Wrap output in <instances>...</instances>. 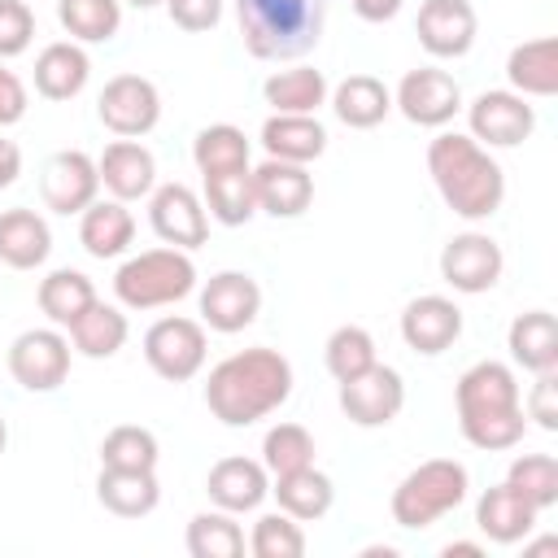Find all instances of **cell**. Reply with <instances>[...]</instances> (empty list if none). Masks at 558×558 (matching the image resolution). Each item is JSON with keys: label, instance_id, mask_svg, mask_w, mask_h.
Segmentation results:
<instances>
[{"label": "cell", "instance_id": "cell-39", "mask_svg": "<svg viewBox=\"0 0 558 558\" xmlns=\"http://www.w3.org/2000/svg\"><path fill=\"white\" fill-rule=\"evenodd\" d=\"M323 362H327V375H331L336 384L357 379L362 371H371V366L379 362V353H375V336H371L366 327H357V323H344V327H336V331L327 336V344H323Z\"/></svg>", "mask_w": 558, "mask_h": 558}, {"label": "cell", "instance_id": "cell-16", "mask_svg": "<svg viewBox=\"0 0 558 558\" xmlns=\"http://www.w3.org/2000/svg\"><path fill=\"white\" fill-rule=\"evenodd\" d=\"M414 35L427 57L453 61V57L471 52V44L480 35V17H475L471 0H423L418 17H414Z\"/></svg>", "mask_w": 558, "mask_h": 558}, {"label": "cell", "instance_id": "cell-49", "mask_svg": "<svg viewBox=\"0 0 558 558\" xmlns=\"http://www.w3.org/2000/svg\"><path fill=\"white\" fill-rule=\"evenodd\" d=\"M349 4H353V13H357L362 22H375V26H379V22H392L405 0H349Z\"/></svg>", "mask_w": 558, "mask_h": 558}, {"label": "cell", "instance_id": "cell-37", "mask_svg": "<svg viewBox=\"0 0 558 558\" xmlns=\"http://www.w3.org/2000/svg\"><path fill=\"white\" fill-rule=\"evenodd\" d=\"M57 22L74 44H109L122 26V0H57Z\"/></svg>", "mask_w": 558, "mask_h": 558}, {"label": "cell", "instance_id": "cell-11", "mask_svg": "<svg viewBox=\"0 0 558 558\" xmlns=\"http://www.w3.org/2000/svg\"><path fill=\"white\" fill-rule=\"evenodd\" d=\"M501 270H506V253L488 231H462L440 248V279L462 296H480L497 288Z\"/></svg>", "mask_w": 558, "mask_h": 558}, {"label": "cell", "instance_id": "cell-51", "mask_svg": "<svg viewBox=\"0 0 558 558\" xmlns=\"http://www.w3.org/2000/svg\"><path fill=\"white\" fill-rule=\"evenodd\" d=\"M440 558H484V545L480 541H449V545H440Z\"/></svg>", "mask_w": 558, "mask_h": 558}, {"label": "cell", "instance_id": "cell-38", "mask_svg": "<svg viewBox=\"0 0 558 558\" xmlns=\"http://www.w3.org/2000/svg\"><path fill=\"white\" fill-rule=\"evenodd\" d=\"M244 527L235 523L231 510H201L187 523V554L192 558H240L244 554Z\"/></svg>", "mask_w": 558, "mask_h": 558}, {"label": "cell", "instance_id": "cell-54", "mask_svg": "<svg viewBox=\"0 0 558 558\" xmlns=\"http://www.w3.org/2000/svg\"><path fill=\"white\" fill-rule=\"evenodd\" d=\"M122 4H131V9H157V4H166V0H122Z\"/></svg>", "mask_w": 558, "mask_h": 558}, {"label": "cell", "instance_id": "cell-29", "mask_svg": "<svg viewBox=\"0 0 558 558\" xmlns=\"http://www.w3.org/2000/svg\"><path fill=\"white\" fill-rule=\"evenodd\" d=\"M327 105L349 131H371L392 113V92L375 74H349L344 83H336Z\"/></svg>", "mask_w": 558, "mask_h": 558}, {"label": "cell", "instance_id": "cell-14", "mask_svg": "<svg viewBox=\"0 0 558 558\" xmlns=\"http://www.w3.org/2000/svg\"><path fill=\"white\" fill-rule=\"evenodd\" d=\"M401 405H405V379L384 362L340 384V410L353 427H388L401 414Z\"/></svg>", "mask_w": 558, "mask_h": 558}, {"label": "cell", "instance_id": "cell-53", "mask_svg": "<svg viewBox=\"0 0 558 558\" xmlns=\"http://www.w3.org/2000/svg\"><path fill=\"white\" fill-rule=\"evenodd\" d=\"M549 549H558V541H554V536H545V541H536V545H527V554H549Z\"/></svg>", "mask_w": 558, "mask_h": 558}, {"label": "cell", "instance_id": "cell-32", "mask_svg": "<svg viewBox=\"0 0 558 558\" xmlns=\"http://www.w3.org/2000/svg\"><path fill=\"white\" fill-rule=\"evenodd\" d=\"M270 493H275L279 510L292 514L296 523L323 519V514L331 510V501H336V484H331V475L318 471V466H301V471H292V475H275V480H270Z\"/></svg>", "mask_w": 558, "mask_h": 558}, {"label": "cell", "instance_id": "cell-40", "mask_svg": "<svg viewBox=\"0 0 558 558\" xmlns=\"http://www.w3.org/2000/svg\"><path fill=\"white\" fill-rule=\"evenodd\" d=\"M458 427H462V440L484 449V453H497V449H514L527 432V418H523V405L514 410H484V414H458Z\"/></svg>", "mask_w": 558, "mask_h": 558}, {"label": "cell", "instance_id": "cell-2", "mask_svg": "<svg viewBox=\"0 0 558 558\" xmlns=\"http://www.w3.org/2000/svg\"><path fill=\"white\" fill-rule=\"evenodd\" d=\"M427 174H432L440 201L466 222L493 218L506 201V174H501L497 157L484 144H475L471 135L440 131L427 144Z\"/></svg>", "mask_w": 558, "mask_h": 558}, {"label": "cell", "instance_id": "cell-44", "mask_svg": "<svg viewBox=\"0 0 558 558\" xmlns=\"http://www.w3.org/2000/svg\"><path fill=\"white\" fill-rule=\"evenodd\" d=\"M248 554L253 558H301L305 554V532L292 514L283 510H270V514H257L253 532H248Z\"/></svg>", "mask_w": 558, "mask_h": 558}, {"label": "cell", "instance_id": "cell-10", "mask_svg": "<svg viewBox=\"0 0 558 558\" xmlns=\"http://www.w3.org/2000/svg\"><path fill=\"white\" fill-rule=\"evenodd\" d=\"M148 227L161 244L183 248V253H192L209 240L205 201L187 183H161V187L148 192Z\"/></svg>", "mask_w": 558, "mask_h": 558}, {"label": "cell", "instance_id": "cell-30", "mask_svg": "<svg viewBox=\"0 0 558 558\" xmlns=\"http://www.w3.org/2000/svg\"><path fill=\"white\" fill-rule=\"evenodd\" d=\"M506 349L510 362L541 375V371H558V323L549 310H527L510 323L506 331Z\"/></svg>", "mask_w": 558, "mask_h": 558}, {"label": "cell", "instance_id": "cell-28", "mask_svg": "<svg viewBox=\"0 0 558 558\" xmlns=\"http://www.w3.org/2000/svg\"><path fill=\"white\" fill-rule=\"evenodd\" d=\"M506 78H510V92L519 96H554L558 92V39L554 35H541V39H523L510 48L506 57Z\"/></svg>", "mask_w": 558, "mask_h": 558}, {"label": "cell", "instance_id": "cell-8", "mask_svg": "<svg viewBox=\"0 0 558 558\" xmlns=\"http://www.w3.org/2000/svg\"><path fill=\"white\" fill-rule=\"evenodd\" d=\"M96 118L118 140H140L161 122V92L144 74H113L96 100Z\"/></svg>", "mask_w": 558, "mask_h": 558}, {"label": "cell", "instance_id": "cell-36", "mask_svg": "<svg viewBox=\"0 0 558 558\" xmlns=\"http://www.w3.org/2000/svg\"><path fill=\"white\" fill-rule=\"evenodd\" d=\"M205 214L222 227H244L257 214V196H253V166L248 170H231V174H205Z\"/></svg>", "mask_w": 558, "mask_h": 558}, {"label": "cell", "instance_id": "cell-46", "mask_svg": "<svg viewBox=\"0 0 558 558\" xmlns=\"http://www.w3.org/2000/svg\"><path fill=\"white\" fill-rule=\"evenodd\" d=\"M523 418H532L541 432H558V371H541L527 401H523Z\"/></svg>", "mask_w": 558, "mask_h": 558}, {"label": "cell", "instance_id": "cell-21", "mask_svg": "<svg viewBox=\"0 0 558 558\" xmlns=\"http://www.w3.org/2000/svg\"><path fill=\"white\" fill-rule=\"evenodd\" d=\"M453 405L458 414H484V410H514L523 405L519 397V375L506 366V362H475L458 375V388H453Z\"/></svg>", "mask_w": 558, "mask_h": 558}, {"label": "cell", "instance_id": "cell-23", "mask_svg": "<svg viewBox=\"0 0 558 558\" xmlns=\"http://www.w3.org/2000/svg\"><path fill=\"white\" fill-rule=\"evenodd\" d=\"M262 148L266 157H279V161H296V166H310L327 153V126L314 118V113H270L262 122Z\"/></svg>", "mask_w": 558, "mask_h": 558}, {"label": "cell", "instance_id": "cell-50", "mask_svg": "<svg viewBox=\"0 0 558 558\" xmlns=\"http://www.w3.org/2000/svg\"><path fill=\"white\" fill-rule=\"evenodd\" d=\"M22 174V148L0 135V187H13Z\"/></svg>", "mask_w": 558, "mask_h": 558}, {"label": "cell", "instance_id": "cell-5", "mask_svg": "<svg viewBox=\"0 0 558 558\" xmlns=\"http://www.w3.org/2000/svg\"><path fill=\"white\" fill-rule=\"evenodd\" d=\"M471 493V475L462 462L453 458H427L418 462L397 488H392V523L405 527V532H423L432 527L436 519H445L449 510H458Z\"/></svg>", "mask_w": 558, "mask_h": 558}, {"label": "cell", "instance_id": "cell-20", "mask_svg": "<svg viewBox=\"0 0 558 558\" xmlns=\"http://www.w3.org/2000/svg\"><path fill=\"white\" fill-rule=\"evenodd\" d=\"M205 493L218 510H231V514H248L257 510L266 497H270V471L257 462V458H218L205 475Z\"/></svg>", "mask_w": 558, "mask_h": 558}, {"label": "cell", "instance_id": "cell-31", "mask_svg": "<svg viewBox=\"0 0 558 558\" xmlns=\"http://www.w3.org/2000/svg\"><path fill=\"white\" fill-rule=\"evenodd\" d=\"M70 331V344H74V353H83V357H113L122 344H126V336H131V323H126V314H122V305H105L100 296L65 327Z\"/></svg>", "mask_w": 558, "mask_h": 558}, {"label": "cell", "instance_id": "cell-1", "mask_svg": "<svg viewBox=\"0 0 558 558\" xmlns=\"http://www.w3.org/2000/svg\"><path fill=\"white\" fill-rule=\"evenodd\" d=\"M288 397L292 362L270 344H253L222 357L205 379V405L222 427H253L257 418L275 414Z\"/></svg>", "mask_w": 558, "mask_h": 558}, {"label": "cell", "instance_id": "cell-43", "mask_svg": "<svg viewBox=\"0 0 558 558\" xmlns=\"http://www.w3.org/2000/svg\"><path fill=\"white\" fill-rule=\"evenodd\" d=\"M506 484L519 497H527L536 510L558 506V462H554V453H519L506 471Z\"/></svg>", "mask_w": 558, "mask_h": 558}, {"label": "cell", "instance_id": "cell-55", "mask_svg": "<svg viewBox=\"0 0 558 558\" xmlns=\"http://www.w3.org/2000/svg\"><path fill=\"white\" fill-rule=\"evenodd\" d=\"M4 449H9V423L0 418V458H4Z\"/></svg>", "mask_w": 558, "mask_h": 558}, {"label": "cell", "instance_id": "cell-47", "mask_svg": "<svg viewBox=\"0 0 558 558\" xmlns=\"http://www.w3.org/2000/svg\"><path fill=\"white\" fill-rule=\"evenodd\" d=\"M166 13L179 31H214L222 22V0H166Z\"/></svg>", "mask_w": 558, "mask_h": 558}, {"label": "cell", "instance_id": "cell-26", "mask_svg": "<svg viewBox=\"0 0 558 558\" xmlns=\"http://www.w3.org/2000/svg\"><path fill=\"white\" fill-rule=\"evenodd\" d=\"M92 78V57L74 39H57L35 57V92L44 100H74Z\"/></svg>", "mask_w": 558, "mask_h": 558}, {"label": "cell", "instance_id": "cell-48", "mask_svg": "<svg viewBox=\"0 0 558 558\" xmlns=\"http://www.w3.org/2000/svg\"><path fill=\"white\" fill-rule=\"evenodd\" d=\"M26 105H31L26 83L0 61V131L13 126V122H22V118H26Z\"/></svg>", "mask_w": 558, "mask_h": 558}, {"label": "cell", "instance_id": "cell-18", "mask_svg": "<svg viewBox=\"0 0 558 558\" xmlns=\"http://www.w3.org/2000/svg\"><path fill=\"white\" fill-rule=\"evenodd\" d=\"M253 196H257V214L301 218L314 205V174L296 161L266 157L262 166H253Z\"/></svg>", "mask_w": 558, "mask_h": 558}, {"label": "cell", "instance_id": "cell-15", "mask_svg": "<svg viewBox=\"0 0 558 558\" xmlns=\"http://www.w3.org/2000/svg\"><path fill=\"white\" fill-rule=\"evenodd\" d=\"M39 196L52 214H83L96 196H100V174H96V157H87L83 148H61L44 161L39 170Z\"/></svg>", "mask_w": 558, "mask_h": 558}, {"label": "cell", "instance_id": "cell-13", "mask_svg": "<svg viewBox=\"0 0 558 558\" xmlns=\"http://www.w3.org/2000/svg\"><path fill=\"white\" fill-rule=\"evenodd\" d=\"M262 314V288L244 270H218L201 288V323L218 336H235L253 327Z\"/></svg>", "mask_w": 558, "mask_h": 558}, {"label": "cell", "instance_id": "cell-9", "mask_svg": "<svg viewBox=\"0 0 558 558\" xmlns=\"http://www.w3.org/2000/svg\"><path fill=\"white\" fill-rule=\"evenodd\" d=\"M466 126L471 140L484 148H519L536 131V109L527 105V96L510 87H493L466 105Z\"/></svg>", "mask_w": 558, "mask_h": 558}, {"label": "cell", "instance_id": "cell-33", "mask_svg": "<svg viewBox=\"0 0 558 558\" xmlns=\"http://www.w3.org/2000/svg\"><path fill=\"white\" fill-rule=\"evenodd\" d=\"M262 96L275 113H318L331 96L327 74L314 65H296V70H275L262 83Z\"/></svg>", "mask_w": 558, "mask_h": 558}, {"label": "cell", "instance_id": "cell-34", "mask_svg": "<svg viewBox=\"0 0 558 558\" xmlns=\"http://www.w3.org/2000/svg\"><path fill=\"white\" fill-rule=\"evenodd\" d=\"M35 301H39V310H44V318H48L52 327H70V323L96 301V283H92L83 270L61 266V270H48V275L39 279Z\"/></svg>", "mask_w": 558, "mask_h": 558}, {"label": "cell", "instance_id": "cell-12", "mask_svg": "<svg viewBox=\"0 0 558 558\" xmlns=\"http://www.w3.org/2000/svg\"><path fill=\"white\" fill-rule=\"evenodd\" d=\"M392 109H401L405 122L414 126H445L453 122V113L462 109V87L453 83L449 70H436V65H418V70H405L397 92H392Z\"/></svg>", "mask_w": 558, "mask_h": 558}, {"label": "cell", "instance_id": "cell-4", "mask_svg": "<svg viewBox=\"0 0 558 558\" xmlns=\"http://www.w3.org/2000/svg\"><path fill=\"white\" fill-rule=\"evenodd\" d=\"M196 292V262L183 248H144L113 270V296L122 310H161Z\"/></svg>", "mask_w": 558, "mask_h": 558}, {"label": "cell", "instance_id": "cell-17", "mask_svg": "<svg viewBox=\"0 0 558 558\" xmlns=\"http://www.w3.org/2000/svg\"><path fill=\"white\" fill-rule=\"evenodd\" d=\"M458 336H462V310H458V301H449L440 292L414 296L401 310V340L418 357H440L445 349L458 344Z\"/></svg>", "mask_w": 558, "mask_h": 558}, {"label": "cell", "instance_id": "cell-6", "mask_svg": "<svg viewBox=\"0 0 558 558\" xmlns=\"http://www.w3.org/2000/svg\"><path fill=\"white\" fill-rule=\"evenodd\" d=\"M205 353H209V340H205V323H196V318L166 314L144 331V362L166 384L196 379L205 366Z\"/></svg>", "mask_w": 558, "mask_h": 558}, {"label": "cell", "instance_id": "cell-7", "mask_svg": "<svg viewBox=\"0 0 558 558\" xmlns=\"http://www.w3.org/2000/svg\"><path fill=\"white\" fill-rule=\"evenodd\" d=\"M70 336L61 327H31L9 344V375L26 392H57L70 375Z\"/></svg>", "mask_w": 558, "mask_h": 558}, {"label": "cell", "instance_id": "cell-27", "mask_svg": "<svg viewBox=\"0 0 558 558\" xmlns=\"http://www.w3.org/2000/svg\"><path fill=\"white\" fill-rule=\"evenodd\" d=\"M96 501L118 514V519H144L161 501L157 471H122V466H100L96 475Z\"/></svg>", "mask_w": 558, "mask_h": 558}, {"label": "cell", "instance_id": "cell-22", "mask_svg": "<svg viewBox=\"0 0 558 558\" xmlns=\"http://www.w3.org/2000/svg\"><path fill=\"white\" fill-rule=\"evenodd\" d=\"M536 514H541V510H536L527 497H519L506 480L493 484V488H484L480 501H475V527H480L493 545H519V541H527L532 527H536Z\"/></svg>", "mask_w": 558, "mask_h": 558}, {"label": "cell", "instance_id": "cell-45", "mask_svg": "<svg viewBox=\"0 0 558 558\" xmlns=\"http://www.w3.org/2000/svg\"><path fill=\"white\" fill-rule=\"evenodd\" d=\"M35 39V13L26 0H0V61H13Z\"/></svg>", "mask_w": 558, "mask_h": 558}, {"label": "cell", "instance_id": "cell-24", "mask_svg": "<svg viewBox=\"0 0 558 558\" xmlns=\"http://www.w3.org/2000/svg\"><path fill=\"white\" fill-rule=\"evenodd\" d=\"M78 244L87 257L96 262H109V257H122L131 244H135V218L122 201H92L83 214H78Z\"/></svg>", "mask_w": 558, "mask_h": 558}, {"label": "cell", "instance_id": "cell-52", "mask_svg": "<svg viewBox=\"0 0 558 558\" xmlns=\"http://www.w3.org/2000/svg\"><path fill=\"white\" fill-rule=\"evenodd\" d=\"M362 558H397V545H366Z\"/></svg>", "mask_w": 558, "mask_h": 558}, {"label": "cell", "instance_id": "cell-3", "mask_svg": "<svg viewBox=\"0 0 558 558\" xmlns=\"http://www.w3.org/2000/svg\"><path fill=\"white\" fill-rule=\"evenodd\" d=\"M240 39L257 61H301L318 48L327 0H235Z\"/></svg>", "mask_w": 558, "mask_h": 558}, {"label": "cell", "instance_id": "cell-35", "mask_svg": "<svg viewBox=\"0 0 558 558\" xmlns=\"http://www.w3.org/2000/svg\"><path fill=\"white\" fill-rule=\"evenodd\" d=\"M192 161L205 174H231V170H248V135L231 122H214L201 126L192 140Z\"/></svg>", "mask_w": 558, "mask_h": 558}, {"label": "cell", "instance_id": "cell-41", "mask_svg": "<svg viewBox=\"0 0 558 558\" xmlns=\"http://www.w3.org/2000/svg\"><path fill=\"white\" fill-rule=\"evenodd\" d=\"M161 445L148 427L122 423L100 440V466H122V471H157Z\"/></svg>", "mask_w": 558, "mask_h": 558}, {"label": "cell", "instance_id": "cell-19", "mask_svg": "<svg viewBox=\"0 0 558 558\" xmlns=\"http://www.w3.org/2000/svg\"><path fill=\"white\" fill-rule=\"evenodd\" d=\"M96 174H100V187L113 201H122V205L144 201L157 187V161H153V153L140 140H113V144H105V153L96 157Z\"/></svg>", "mask_w": 558, "mask_h": 558}, {"label": "cell", "instance_id": "cell-42", "mask_svg": "<svg viewBox=\"0 0 558 558\" xmlns=\"http://www.w3.org/2000/svg\"><path fill=\"white\" fill-rule=\"evenodd\" d=\"M262 466L275 475H292L301 466H314V436L301 423H275L262 436Z\"/></svg>", "mask_w": 558, "mask_h": 558}, {"label": "cell", "instance_id": "cell-25", "mask_svg": "<svg viewBox=\"0 0 558 558\" xmlns=\"http://www.w3.org/2000/svg\"><path fill=\"white\" fill-rule=\"evenodd\" d=\"M52 253V231L39 209L13 205L0 214V262L9 270H35Z\"/></svg>", "mask_w": 558, "mask_h": 558}]
</instances>
